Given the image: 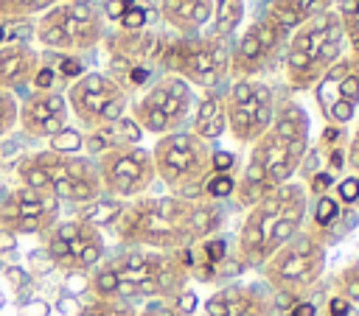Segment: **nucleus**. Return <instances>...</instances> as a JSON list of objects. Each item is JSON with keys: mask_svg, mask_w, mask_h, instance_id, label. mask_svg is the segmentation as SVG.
Returning a JSON list of instances; mask_svg holds the SVG:
<instances>
[{"mask_svg": "<svg viewBox=\"0 0 359 316\" xmlns=\"http://www.w3.org/2000/svg\"><path fill=\"white\" fill-rule=\"evenodd\" d=\"M314 101L328 126H348L359 112V64L345 53L314 87Z\"/></svg>", "mask_w": 359, "mask_h": 316, "instance_id": "18", "label": "nucleus"}, {"mask_svg": "<svg viewBox=\"0 0 359 316\" xmlns=\"http://www.w3.org/2000/svg\"><path fill=\"white\" fill-rule=\"evenodd\" d=\"M278 92L264 78H236L227 84L224 95V115H227V131L236 143L252 145L261 140V134L272 126L275 109H278Z\"/></svg>", "mask_w": 359, "mask_h": 316, "instance_id": "13", "label": "nucleus"}, {"mask_svg": "<svg viewBox=\"0 0 359 316\" xmlns=\"http://www.w3.org/2000/svg\"><path fill=\"white\" fill-rule=\"evenodd\" d=\"M272 291L264 282H227L205 299V316H269Z\"/></svg>", "mask_w": 359, "mask_h": 316, "instance_id": "21", "label": "nucleus"}, {"mask_svg": "<svg viewBox=\"0 0 359 316\" xmlns=\"http://www.w3.org/2000/svg\"><path fill=\"white\" fill-rule=\"evenodd\" d=\"M334 185H337V179H334L328 171H317V173L311 176V182H309L306 190H311V193H317V196H325L328 187H334Z\"/></svg>", "mask_w": 359, "mask_h": 316, "instance_id": "41", "label": "nucleus"}, {"mask_svg": "<svg viewBox=\"0 0 359 316\" xmlns=\"http://www.w3.org/2000/svg\"><path fill=\"white\" fill-rule=\"evenodd\" d=\"M17 115H20V101L14 98V92L0 89V137L17 129Z\"/></svg>", "mask_w": 359, "mask_h": 316, "instance_id": "36", "label": "nucleus"}, {"mask_svg": "<svg viewBox=\"0 0 359 316\" xmlns=\"http://www.w3.org/2000/svg\"><path fill=\"white\" fill-rule=\"evenodd\" d=\"M65 101H67L70 115L87 131H95V129H104L121 120L129 109V92L112 76L98 73V70L81 73L76 81H70Z\"/></svg>", "mask_w": 359, "mask_h": 316, "instance_id": "14", "label": "nucleus"}, {"mask_svg": "<svg viewBox=\"0 0 359 316\" xmlns=\"http://www.w3.org/2000/svg\"><path fill=\"white\" fill-rule=\"evenodd\" d=\"M62 0H0V22L28 20L34 14H45Z\"/></svg>", "mask_w": 359, "mask_h": 316, "instance_id": "29", "label": "nucleus"}, {"mask_svg": "<svg viewBox=\"0 0 359 316\" xmlns=\"http://www.w3.org/2000/svg\"><path fill=\"white\" fill-rule=\"evenodd\" d=\"M337 218H339V201L334 199V196H317V201H314V210H311V227L309 229H314L317 235H323L325 238V232L337 224Z\"/></svg>", "mask_w": 359, "mask_h": 316, "instance_id": "30", "label": "nucleus"}, {"mask_svg": "<svg viewBox=\"0 0 359 316\" xmlns=\"http://www.w3.org/2000/svg\"><path fill=\"white\" fill-rule=\"evenodd\" d=\"M325 271V238L314 229H300L286 240L264 266V285L278 296L300 299L309 288L320 282Z\"/></svg>", "mask_w": 359, "mask_h": 316, "instance_id": "9", "label": "nucleus"}, {"mask_svg": "<svg viewBox=\"0 0 359 316\" xmlns=\"http://www.w3.org/2000/svg\"><path fill=\"white\" fill-rule=\"evenodd\" d=\"M289 34L278 28L266 14L247 25L230 50V78H258L280 67Z\"/></svg>", "mask_w": 359, "mask_h": 316, "instance_id": "16", "label": "nucleus"}, {"mask_svg": "<svg viewBox=\"0 0 359 316\" xmlns=\"http://www.w3.org/2000/svg\"><path fill=\"white\" fill-rule=\"evenodd\" d=\"M309 137H311V120L309 112L292 101H278L272 126L261 134L258 143L250 148V159L236 179V199L241 207L258 204L264 196H269L275 187L294 179L300 171L306 154H309Z\"/></svg>", "mask_w": 359, "mask_h": 316, "instance_id": "2", "label": "nucleus"}, {"mask_svg": "<svg viewBox=\"0 0 359 316\" xmlns=\"http://www.w3.org/2000/svg\"><path fill=\"white\" fill-rule=\"evenodd\" d=\"M42 238H45L48 260L65 274L93 271L104 260V252H107L101 229L87 224L84 218L56 221Z\"/></svg>", "mask_w": 359, "mask_h": 316, "instance_id": "15", "label": "nucleus"}, {"mask_svg": "<svg viewBox=\"0 0 359 316\" xmlns=\"http://www.w3.org/2000/svg\"><path fill=\"white\" fill-rule=\"evenodd\" d=\"M289 316H317V305L309 299H294L289 305Z\"/></svg>", "mask_w": 359, "mask_h": 316, "instance_id": "45", "label": "nucleus"}, {"mask_svg": "<svg viewBox=\"0 0 359 316\" xmlns=\"http://www.w3.org/2000/svg\"><path fill=\"white\" fill-rule=\"evenodd\" d=\"M84 70H81V64H79V59L76 56H65L62 59V64H59V70H56V76H62V78H79Z\"/></svg>", "mask_w": 359, "mask_h": 316, "instance_id": "43", "label": "nucleus"}, {"mask_svg": "<svg viewBox=\"0 0 359 316\" xmlns=\"http://www.w3.org/2000/svg\"><path fill=\"white\" fill-rule=\"evenodd\" d=\"M135 316H194V313H185L182 308H177L174 299H151Z\"/></svg>", "mask_w": 359, "mask_h": 316, "instance_id": "38", "label": "nucleus"}, {"mask_svg": "<svg viewBox=\"0 0 359 316\" xmlns=\"http://www.w3.org/2000/svg\"><path fill=\"white\" fill-rule=\"evenodd\" d=\"M351 313H353V305H351L345 296L334 294V296L328 299V316H351Z\"/></svg>", "mask_w": 359, "mask_h": 316, "instance_id": "44", "label": "nucleus"}, {"mask_svg": "<svg viewBox=\"0 0 359 316\" xmlns=\"http://www.w3.org/2000/svg\"><path fill=\"white\" fill-rule=\"evenodd\" d=\"M224 224L219 201H188L180 196H140L121 207L112 229L129 249L177 252L216 235Z\"/></svg>", "mask_w": 359, "mask_h": 316, "instance_id": "1", "label": "nucleus"}, {"mask_svg": "<svg viewBox=\"0 0 359 316\" xmlns=\"http://www.w3.org/2000/svg\"><path fill=\"white\" fill-rule=\"evenodd\" d=\"M157 14L177 36H188L210 22L213 0H157Z\"/></svg>", "mask_w": 359, "mask_h": 316, "instance_id": "23", "label": "nucleus"}, {"mask_svg": "<svg viewBox=\"0 0 359 316\" xmlns=\"http://www.w3.org/2000/svg\"><path fill=\"white\" fill-rule=\"evenodd\" d=\"M337 201L339 204L359 201V176H345L342 182H337Z\"/></svg>", "mask_w": 359, "mask_h": 316, "instance_id": "39", "label": "nucleus"}, {"mask_svg": "<svg viewBox=\"0 0 359 316\" xmlns=\"http://www.w3.org/2000/svg\"><path fill=\"white\" fill-rule=\"evenodd\" d=\"M345 34L337 11H323L314 20L294 28L286 39L283 50V81L294 92L311 89L342 56H345Z\"/></svg>", "mask_w": 359, "mask_h": 316, "instance_id": "5", "label": "nucleus"}, {"mask_svg": "<svg viewBox=\"0 0 359 316\" xmlns=\"http://www.w3.org/2000/svg\"><path fill=\"white\" fill-rule=\"evenodd\" d=\"M244 11H247L244 0H213V14H210V28L208 31H213L224 39H233L238 25L244 22Z\"/></svg>", "mask_w": 359, "mask_h": 316, "instance_id": "27", "label": "nucleus"}, {"mask_svg": "<svg viewBox=\"0 0 359 316\" xmlns=\"http://www.w3.org/2000/svg\"><path fill=\"white\" fill-rule=\"evenodd\" d=\"M135 305L129 302H115V299H93L90 305H84L76 316H135Z\"/></svg>", "mask_w": 359, "mask_h": 316, "instance_id": "33", "label": "nucleus"}, {"mask_svg": "<svg viewBox=\"0 0 359 316\" xmlns=\"http://www.w3.org/2000/svg\"><path fill=\"white\" fill-rule=\"evenodd\" d=\"M236 193V179L233 173H210L205 179V187H202V199H210V201H224Z\"/></svg>", "mask_w": 359, "mask_h": 316, "instance_id": "34", "label": "nucleus"}, {"mask_svg": "<svg viewBox=\"0 0 359 316\" xmlns=\"http://www.w3.org/2000/svg\"><path fill=\"white\" fill-rule=\"evenodd\" d=\"M210 143L196 137L191 129L157 137L151 148V162L157 179L168 187L171 196L199 201L205 179L210 176Z\"/></svg>", "mask_w": 359, "mask_h": 316, "instance_id": "8", "label": "nucleus"}, {"mask_svg": "<svg viewBox=\"0 0 359 316\" xmlns=\"http://www.w3.org/2000/svg\"><path fill=\"white\" fill-rule=\"evenodd\" d=\"M39 70V53L25 42H3L0 45V89L14 92L34 81Z\"/></svg>", "mask_w": 359, "mask_h": 316, "instance_id": "22", "label": "nucleus"}, {"mask_svg": "<svg viewBox=\"0 0 359 316\" xmlns=\"http://www.w3.org/2000/svg\"><path fill=\"white\" fill-rule=\"evenodd\" d=\"M149 17H151V8L146 0H129L123 17L118 20V28L123 31H140V28H149Z\"/></svg>", "mask_w": 359, "mask_h": 316, "instance_id": "35", "label": "nucleus"}, {"mask_svg": "<svg viewBox=\"0 0 359 316\" xmlns=\"http://www.w3.org/2000/svg\"><path fill=\"white\" fill-rule=\"evenodd\" d=\"M3 39H6V31H3V25H0V45H3Z\"/></svg>", "mask_w": 359, "mask_h": 316, "instance_id": "47", "label": "nucleus"}, {"mask_svg": "<svg viewBox=\"0 0 359 316\" xmlns=\"http://www.w3.org/2000/svg\"><path fill=\"white\" fill-rule=\"evenodd\" d=\"M230 50L233 39H224L213 31L188 36L165 34L157 70L165 76H180L191 87L216 89L230 81Z\"/></svg>", "mask_w": 359, "mask_h": 316, "instance_id": "7", "label": "nucleus"}, {"mask_svg": "<svg viewBox=\"0 0 359 316\" xmlns=\"http://www.w3.org/2000/svg\"><path fill=\"white\" fill-rule=\"evenodd\" d=\"M191 274L177 257V252L154 249H123L104 257L90 271V294L95 299L137 302V299H177Z\"/></svg>", "mask_w": 359, "mask_h": 316, "instance_id": "3", "label": "nucleus"}, {"mask_svg": "<svg viewBox=\"0 0 359 316\" xmlns=\"http://www.w3.org/2000/svg\"><path fill=\"white\" fill-rule=\"evenodd\" d=\"M165 34L140 28V31H107L104 36V50H107V64L109 73L126 92H143L154 78H157V64L163 53Z\"/></svg>", "mask_w": 359, "mask_h": 316, "instance_id": "10", "label": "nucleus"}, {"mask_svg": "<svg viewBox=\"0 0 359 316\" xmlns=\"http://www.w3.org/2000/svg\"><path fill=\"white\" fill-rule=\"evenodd\" d=\"M334 11H337L342 34H345V50L359 64V0H339V6Z\"/></svg>", "mask_w": 359, "mask_h": 316, "instance_id": "28", "label": "nucleus"}, {"mask_svg": "<svg viewBox=\"0 0 359 316\" xmlns=\"http://www.w3.org/2000/svg\"><path fill=\"white\" fill-rule=\"evenodd\" d=\"M309 190L303 182H286L252 204L238 227L236 249L244 266L261 268L286 240L306 229Z\"/></svg>", "mask_w": 359, "mask_h": 316, "instance_id": "4", "label": "nucleus"}, {"mask_svg": "<svg viewBox=\"0 0 359 316\" xmlns=\"http://www.w3.org/2000/svg\"><path fill=\"white\" fill-rule=\"evenodd\" d=\"M348 165L356 171L353 176H359V129L353 131V137H351V143H348Z\"/></svg>", "mask_w": 359, "mask_h": 316, "instance_id": "46", "label": "nucleus"}, {"mask_svg": "<svg viewBox=\"0 0 359 316\" xmlns=\"http://www.w3.org/2000/svg\"><path fill=\"white\" fill-rule=\"evenodd\" d=\"M87 207V213L84 215H79V218H84L87 224H93V227H112L115 224V218H118V213H121V207H123V201H118V199H107V201H90V204H84Z\"/></svg>", "mask_w": 359, "mask_h": 316, "instance_id": "31", "label": "nucleus"}, {"mask_svg": "<svg viewBox=\"0 0 359 316\" xmlns=\"http://www.w3.org/2000/svg\"><path fill=\"white\" fill-rule=\"evenodd\" d=\"M84 148V134L76 129H62L59 134L50 137V151L56 154H79Z\"/></svg>", "mask_w": 359, "mask_h": 316, "instance_id": "37", "label": "nucleus"}, {"mask_svg": "<svg viewBox=\"0 0 359 316\" xmlns=\"http://www.w3.org/2000/svg\"><path fill=\"white\" fill-rule=\"evenodd\" d=\"M331 8H334V0H269V6H266L264 14L278 28H283L286 34H292L303 22H309L317 14L331 11Z\"/></svg>", "mask_w": 359, "mask_h": 316, "instance_id": "25", "label": "nucleus"}, {"mask_svg": "<svg viewBox=\"0 0 359 316\" xmlns=\"http://www.w3.org/2000/svg\"><path fill=\"white\" fill-rule=\"evenodd\" d=\"M233 168H236V154H230V151L210 154V173H233Z\"/></svg>", "mask_w": 359, "mask_h": 316, "instance_id": "40", "label": "nucleus"}, {"mask_svg": "<svg viewBox=\"0 0 359 316\" xmlns=\"http://www.w3.org/2000/svg\"><path fill=\"white\" fill-rule=\"evenodd\" d=\"M56 221H59V201L34 187L20 185L0 199V232L45 235Z\"/></svg>", "mask_w": 359, "mask_h": 316, "instance_id": "19", "label": "nucleus"}, {"mask_svg": "<svg viewBox=\"0 0 359 316\" xmlns=\"http://www.w3.org/2000/svg\"><path fill=\"white\" fill-rule=\"evenodd\" d=\"M34 36L42 48L59 50L65 56L93 50L107 36L104 14L90 3H56L45 14H39Z\"/></svg>", "mask_w": 359, "mask_h": 316, "instance_id": "11", "label": "nucleus"}, {"mask_svg": "<svg viewBox=\"0 0 359 316\" xmlns=\"http://www.w3.org/2000/svg\"><path fill=\"white\" fill-rule=\"evenodd\" d=\"M334 285H337V294H339V296H345V299L356 308V305H359V260L348 263V266L337 274Z\"/></svg>", "mask_w": 359, "mask_h": 316, "instance_id": "32", "label": "nucleus"}, {"mask_svg": "<svg viewBox=\"0 0 359 316\" xmlns=\"http://www.w3.org/2000/svg\"><path fill=\"white\" fill-rule=\"evenodd\" d=\"M98 168V179H101V190L109 199H140L146 196V190L154 185L157 173H154V162H151V151L143 145H123V148H112L107 154H101L95 159Z\"/></svg>", "mask_w": 359, "mask_h": 316, "instance_id": "17", "label": "nucleus"}, {"mask_svg": "<svg viewBox=\"0 0 359 316\" xmlns=\"http://www.w3.org/2000/svg\"><path fill=\"white\" fill-rule=\"evenodd\" d=\"M67 101L62 92L56 89H34L31 95H25L20 101V115H17V126L28 134V137H53L62 129H67Z\"/></svg>", "mask_w": 359, "mask_h": 316, "instance_id": "20", "label": "nucleus"}, {"mask_svg": "<svg viewBox=\"0 0 359 316\" xmlns=\"http://www.w3.org/2000/svg\"><path fill=\"white\" fill-rule=\"evenodd\" d=\"M17 176L25 187L70 204H90L104 193L95 159L81 154H56L50 148L28 154L20 159Z\"/></svg>", "mask_w": 359, "mask_h": 316, "instance_id": "6", "label": "nucleus"}, {"mask_svg": "<svg viewBox=\"0 0 359 316\" xmlns=\"http://www.w3.org/2000/svg\"><path fill=\"white\" fill-rule=\"evenodd\" d=\"M56 70L53 67H42L39 64V70H36V76H34V89H53V84H56Z\"/></svg>", "mask_w": 359, "mask_h": 316, "instance_id": "42", "label": "nucleus"}, {"mask_svg": "<svg viewBox=\"0 0 359 316\" xmlns=\"http://www.w3.org/2000/svg\"><path fill=\"white\" fill-rule=\"evenodd\" d=\"M224 95H227V84L216 87V89H202V95L194 103L191 112V131L196 137H202L205 143L219 140L227 131V115H224Z\"/></svg>", "mask_w": 359, "mask_h": 316, "instance_id": "24", "label": "nucleus"}, {"mask_svg": "<svg viewBox=\"0 0 359 316\" xmlns=\"http://www.w3.org/2000/svg\"><path fill=\"white\" fill-rule=\"evenodd\" d=\"M140 137H143L140 126H137L132 117L123 115L121 120H115V123H109V126H104V129L87 131V137H84V148H87L90 154L101 157V154H107V151H112V148L137 145Z\"/></svg>", "mask_w": 359, "mask_h": 316, "instance_id": "26", "label": "nucleus"}, {"mask_svg": "<svg viewBox=\"0 0 359 316\" xmlns=\"http://www.w3.org/2000/svg\"><path fill=\"white\" fill-rule=\"evenodd\" d=\"M196 103V92L188 81L180 76L160 73L132 103V120L140 126V131H149L154 137H165L174 131H182L191 120Z\"/></svg>", "mask_w": 359, "mask_h": 316, "instance_id": "12", "label": "nucleus"}]
</instances>
